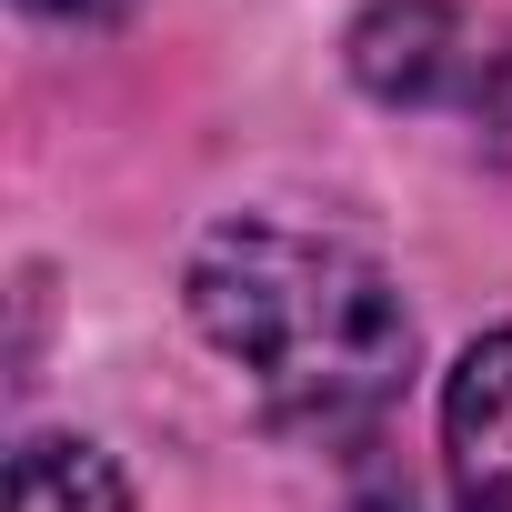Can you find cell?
Wrapping results in <instances>:
<instances>
[{
	"label": "cell",
	"mask_w": 512,
	"mask_h": 512,
	"mask_svg": "<svg viewBox=\"0 0 512 512\" xmlns=\"http://www.w3.org/2000/svg\"><path fill=\"white\" fill-rule=\"evenodd\" d=\"M11 512H131V492H121V472H111L91 442L41 432V442H21V462H11Z\"/></svg>",
	"instance_id": "4"
},
{
	"label": "cell",
	"mask_w": 512,
	"mask_h": 512,
	"mask_svg": "<svg viewBox=\"0 0 512 512\" xmlns=\"http://www.w3.org/2000/svg\"><path fill=\"white\" fill-rule=\"evenodd\" d=\"M181 292L201 342L292 422H362L412 372V302L342 231L221 221Z\"/></svg>",
	"instance_id": "1"
},
{
	"label": "cell",
	"mask_w": 512,
	"mask_h": 512,
	"mask_svg": "<svg viewBox=\"0 0 512 512\" xmlns=\"http://www.w3.org/2000/svg\"><path fill=\"white\" fill-rule=\"evenodd\" d=\"M492 141H502V161H512V61L492 71Z\"/></svg>",
	"instance_id": "5"
},
{
	"label": "cell",
	"mask_w": 512,
	"mask_h": 512,
	"mask_svg": "<svg viewBox=\"0 0 512 512\" xmlns=\"http://www.w3.org/2000/svg\"><path fill=\"white\" fill-rule=\"evenodd\" d=\"M442 462L462 512H512V332L472 342L442 382Z\"/></svg>",
	"instance_id": "2"
},
{
	"label": "cell",
	"mask_w": 512,
	"mask_h": 512,
	"mask_svg": "<svg viewBox=\"0 0 512 512\" xmlns=\"http://www.w3.org/2000/svg\"><path fill=\"white\" fill-rule=\"evenodd\" d=\"M462 51V31H452V11L442 0H382V11H362V31H352V71H362V91H382V101H432V91H452V61Z\"/></svg>",
	"instance_id": "3"
},
{
	"label": "cell",
	"mask_w": 512,
	"mask_h": 512,
	"mask_svg": "<svg viewBox=\"0 0 512 512\" xmlns=\"http://www.w3.org/2000/svg\"><path fill=\"white\" fill-rule=\"evenodd\" d=\"M31 11H51V21H111L121 0H31Z\"/></svg>",
	"instance_id": "6"
}]
</instances>
